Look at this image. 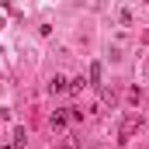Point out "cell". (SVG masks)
Wrapping results in <instances>:
<instances>
[{
	"label": "cell",
	"mask_w": 149,
	"mask_h": 149,
	"mask_svg": "<svg viewBox=\"0 0 149 149\" xmlns=\"http://www.w3.org/2000/svg\"><path fill=\"white\" fill-rule=\"evenodd\" d=\"M135 125H139V121H135V118L128 114V118L121 121V139H125V135H132V128H135Z\"/></svg>",
	"instance_id": "1"
},
{
	"label": "cell",
	"mask_w": 149,
	"mask_h": 149,
	"mask_svg": "<svg viewBox=\"0 0 149 149\" xmlns=\"http://www.w3.org/2000/svg\"><path fill=\"white\" fill-rule=\"evenodd\" d=\"M24 142H28V132L17 125V128H14V149H17V146H24Z\"/></svg>",
	"instance_id": "2"
},
{
	"label": "cell",
	"mask_w": 149,
	"mask_h": 149,
	"mask_svg": "<svg viewBox=\"0 0 149 149\" xmlns=\"http://www.w3.org/2000/svg\"><path fill=\"white\" fill-rule=\"evenodd\" d=\"M49 87H52V90H66V76H59V73H56V76H52V83H49Z\"/></svg>",
	"instance_id": "3"
},
{
	"label": "cell",
	"mask_w": 149,
	"mask_h": 149,
	"mask_svg": "<svg viewBox=\"0 0 149 149\" xmlns=\"http://www.w3.org/2000/svg\"><path fill=\"white\" fill-rule=\"evenodd\" d=\"M90 83H101V63H90Z\"/></svg>",
	"instance_id": "4"
},
{
	"label": "cell",
	"mask_w": 149,
	"mask_h": 149,
	"mask_svg": "<svg viewBox=\"0 0 149 149\" xmlns=\"http://www.w3.org/2000/svg\"><path fill=\"white\" fill-rule=\"evenodd\" d=\"M52 128H66V114H52Z\"/></svg>",
	"instance_id": "5"
},
{
	"label": "cell",
	"mask_w": 149,
	"mask_h": 149,
	"mask_svg": "<svg viewBox=\"0 0 149 149\" xmlns=\"http://www.w3.org/2000/svg\"><path fill=\"white\" fill-rule=\"evenodd\" d=\"M3 149H14V146H3Z\"/></svg>",
	"instance_id": "6"
}]
</instances>
